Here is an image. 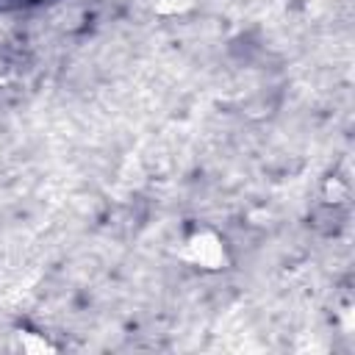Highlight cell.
I'll use <instances>...</instances> for the list:
<instances>
[{"label":"cell","mask_w":355,"mask_h":355,"mask_svg":"<svg viewBox=\"0 0 355 355\" xmlns=\"http://www.w3.org/2000/svg\"><path fill=\"white\" fill-rule=\"evenodd\" d=\"M189 6H191V0H158V3H155V8L164 11V14L183 11V8H189Z\"/></svg>","instance_id":"7a4b0ae2"},{"label":"cell","mask_w":355,"mask_h":355,"mask_svg":"<svg viewBox=\"0 0 355 355\" xmlns=\"http://www.w3.org/2000/svg\"><path fill=\"white\" fill-rule=\"evenodd\" d=\"M183 258L189 263H194L197 269H208V272H216V269H225L227 263V250H225V241L214 233V230H197L186 239L183 244Z\"/></svg>","instance_id":"6da1fadb"}]
</instances>
